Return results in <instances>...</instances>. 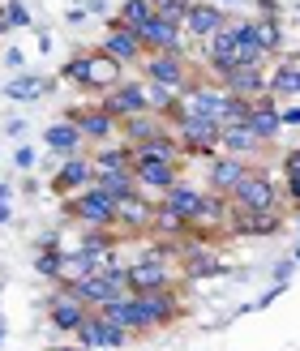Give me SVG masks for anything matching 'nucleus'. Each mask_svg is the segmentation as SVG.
Returning a JSON list of instances; mask_svg holds the SVG:
<instances>
[{"label":"nucleus","instance_id":"f257e3e1","mask_svg":"<svg viewBox=\"0 0 300 351\" xmlns=\"http://www.w3.org/2000/svg\"><path fill=\"white\" fill-rule=\"evenodd\" d=\"M65 215L78 219L82 227H116V197L112 193H103L99 184L73 193V197H65Z\"/></svg>","mask_w":300,"mask_h":351},{"label":"nucleus","instance_id":"f03ea898","mask_svg":"<svg viewBox=\"0 0 300 351\" xmlns=\"http://www.w3.org/2000/svg\"><path fill=\"white\" fill-rule=\"evenodd\" d=\"M172 137H176V146H181V154H206V159L219 154V125L215 120L176 116L172 120Z\"/></svg>","mask_w":300,"mask_h":351},{"label":"nucleus","instance_id":"7ed1b4c3","mask_svg":"<svg viewBox=\"0 0 300 351\" xmlns=\"http://www.w3.org/2000/svg\"><path fill=\"white\" fill-rule=\"evenodd\" d=\"M142 82L168 86V90L181 95L185 86L193 82V77H189V60H185V51H146V56H142Z\"/></svg>","mask_w":300,"mask_h":351},{"label":"nucleus","instance_id":"20e7f679","mask_svg":"<svg viewBox=\"0 0 300 351\" xmlns=\"http://www.w3.org/2000/svg\"><path fill=\"white\" fill-rule=\"evenodd\" d=\"M227 206H236V210H275L279 206V184L270 180V171H244V180L227 193Z\"/></svg>","mask_w":300,"mask_h":351},{"label":"nucleus","instance_id":"39448f33","mask_svg":"<svg viewBox=\"0 0 300 351\" xmlns=\"http://www.w3.org/2000/svg\"><path fill=\"white\" fill-rule=\"evenodd\" d=\"M137 317H142V335L172 326L176 317H181V295H176L172 287L150 291V295H137Z\"/></svg>","mask_w":300,"mask_h":351},{"label":"nucleus","instance_id":"423d86ee","mask_svg":"<svg viewBox=\"0 0 300 351\" xmlns=\"http://www.w3.org/2000/svg\"><path fill=\"white\" fill-rule=\"evenodd\" d=\"M154 223V197H146L142 189L116 202V232L120 236H146Z\"/></svg>","mask_w":300,"mask_h":351},{"label":"nucleus","instance_id":"0eeeda50","mask_svg":"<svg viewBox=\"0 0 300 351\" xmlns=\"http://www.w3.org/2000/svg\"><path fill=\"white\" fill-rule=\"evenodd\" d=\"M47 317H51V326H56L60 335H78V326L91 317V308H86L65 283H56V287H51V295H47Z\"/></svg>","mask_w":300,"mask_h":351},{"label":"nucleus","instance_id":"6e6552de","mask_svg":"<svg viewBox=\"0 0 300 351\" xmlns=\"http://www.w3.org/2000/svg\"><path fill=\"white\" fill-rule=\"evenodd\" d=\"M227 95L236 99H266L270 95V82H266V64H236L227 69L223 77H215Z\"/></svg>","mask_w":300,"mask_h":351},{"label":"nucleus","instance_id":"1a4fd4ad","mask_svg":"<svg viewBox=\"0 0 300 351\" xmlns=\"http://www.w3.org/2000/svg\"><path fill=\"white\" fill-rule=\"evenodd\" d=\"M133 180L146 197H163V193L181 180V163H168V159H133Z\"/></svg>","mask_w":300,"mask_h":351},{"label":"nucleus","instance_id":"9d476101","mask_svg":"<svg viewBox=\"0 0 300 351\" xmlns=\"http://www.w3.org/2000/svg\"><path fill=\"white\" fill-rule=\"evenodd\" d=\"M65 120H69V125H78L82 137H86V142H95V146L99 142H112V137L120 133V120L112 112H103V108H69Z\"/></svg>","mask_w":300,"mask_h":351},{"label":"nucleus","instance_id":"9b49d317","mask_svg":"<svg viewBox=\"0 0 300 351\" xmlns=\"http://www.w3.org/2000/svg\"><path fill=\"white\" fill-rule=\"evenodd\" d=\"M227 26V9L215 5V0H193L189 13H185V34L189 39H210V34H219Z\"/></svg>","mask_w":300,"mask_h":351},{"label":"nucleus","instance_id":"f8f14e48","mask_svg":"<svg viewBox=\"0 0 300 351\" xmlns=\"http://www.w3.org/2000/svg\"><path fill=\"white\" fill-rule=\"evenodd\" d=\"M99 108L112 112L116 120L137 116V112H150L146 108V82H120V86H112V90L99 99Z\"/></svg>","mask_w":300,"mask_h":351},{"label":"nucleus","instance_id":"ddd939ff","mask_svg":"<svg viewBox=\"0 0 300 351\" xmlns=\"http://www.w3.org/2000/svg\"><path fill=\"white\" fill-rule=\"evenodd\" d=\"M95 163H91V154H69V159L60 163V171H56V180H51V189L60 193V197H73V193H82V189H91L95 184Z\"/></svg>","mask_w":300,"mask_h":351},{"label":"nucleus","instance_id":"4468645a","mask_svg":"<svg viewBox=\"0 0 300 351\" xmlns=\"http://www.w3.org/2000/svg\"><path fill=\"white\" fill-rule=\"evenodd\" d=\"M99 51H103V56H112L116 64H142V56H146L142 39H137L129 26H120V22L108 26V39H99Z\"/></svg>","mask_w":300,"mask_h":351},{"label":"nucleus","instance_id":"2eb2a0df","mask_svg":"<svg viewBox=\"0 0 300 351\" xmlns=\"http://www.w3.org/2000/svg\"><path fill=\"white\" fill-rule=\"evenodd\" d=\"M172 287V270L168 261H154V257H137L129 266V291L133 295H150V291H163Z\"/></svg>","mask_w":300,"mask_h":351},{"label":"nucleus","instance_id":"dca6fc26","mask_svg":"<svg viewBox=\"0 0 300 351\" xmlns=\"http://www.w3.org/2000/svg\"><path fill=\"white\" fill-rule=\"evenodd\" d=\"M137 39H142L146 51H185L189 47L185 30L176 26V22H168V17H150V22L137 30Z\"/></svg>","mask_w":300,"mask_h":351},{"label":"nucleus","instance_id":"f3484780","mask_svg":"<svg viewBox=\"0 0 300 351\" xmlns=\"http://www.w3.org/2000/svg\"><path fill=\"white\" fill-rule=\"evenodd\" d=\"M206 64H210V73H215V77H223L227 69L240 64V43H236L232 26H223L219 34H210V39H206Z\"/></svg>","mask_w":300,"mask_h":351},{"label":"nucleus","instance_id":"a211bd4d","mask_svg":"<svg viewBox=\"0 0 300 351\" xmlns=\"http://www.w3.org/2000/svg\"><path fill=\"white\" fill-rule=\"evenodd\" d=\"M236 236H275L284 219H279V210H232V219H227Z\"/></svg>","mask_w":300,"mask_h":351},{"label":"nucleus","instance_id":"6ab92c4d","mask_svg":"<svg viewBox=\"0 0 300 351\" xmlns=\"http://www.w3.org/2000/svg\"><path fill=\"white\" fill-rule=\"evenodd\" d=\"M219 150L223 154H236V159H249V154L257 159V154L266 150V142H262V137L240 120V125H223L219 129Z\"/></svg>","mask_w":300,"mask_h":351},{"label":"nucleus","instance_id":"aec40b11","mask_svg":"<svg viewBox=\"0 0 300 351\" xmlns=\"http://www.w3.org/2000/svg\"><path fill=\"white\" fill-rule=\"evenodd\" d=\"M244 171H249V159H236V154H215V159H210V193H232L240 180H244Z\"/></svg>","mask_w":300,"mask_h":351},{"label":"nucleus","instance_id":"412c9836","mask_svg":"<svg viewBox=\"0 0 300 351\" xmlns=\"http://www.w3.org/2000/svg\"><path fill=\"white\" fill-rule=\"evenodd\" d=\"M65 287L73 291L86 308H103L112 295H120V287L108 283V274H103V270H99V274H82V278H73V283H65Z\"/></svg>","mask_w":300,"mask_h":351},{"label":"nucleus","instance_id":"4be33fe9","mask_svg":"<svg viewBox=\"0 0 300 351\" xmlns=\"http://www.w3.org/2000/svg\"><path fill=\"white\" fill-rule=\"evenodd\" d=\"M244 125H249L262 142H275L279 133H284V116H279V103L266 95V99H253V108H249V116H244Z\"/></svg>","mask_w":300,"mask_h":351},{"label":"nucleus","instance_id":"5701e85b","mask_svg":"<svg viewBox=\"0 0 300 351\" xmlns=\"http://www.w3.org/2000/svg\"><path fill=\"white\" fill-rule=\"evenodd\" d=\"M95 313H99V317H108V322H116V326H125L133 339L142 335V317H137V295H133V291L112 295V300L103 304V308H95Z\"/></svg>","mask_w":300,"mask_h":351},{"label":"nucleus","instance_id":"b1692460","mask_svg":"<svg viewBox=\"0 0 300 351\" xmlns=\"http://www.w3.org/2000/svg\"><path fill=\"white\" fill-rule=\"evenodd\" d=\"M159 206L163 210H172V215H181L189 227H193V215H198V206H202V189H193V184H185V180H176L163 197H159Z\"/></svg>","mask_w":300,"mask_h":351},{"label":"nucleus","instance_id":"393cba45","mask_svg":"<svg viewBox=\"0 0 300 351\" xmlns=\"http://www.w3.org/2000/svg\"><path fill=\"white\" fill-rule=\"evenodd\" d=\"M120 73H125V64H116L112 56H103V51L95 47V51H91V82H86V90H99V95H108L112 86H120V82H125Z\"/></svg>","mask_w":300,"mask_h":351},{"label":"nucleus","instance_id":"a878e982","mask_svg":"<svg viewBox=\"0 0 300 351\" xmlns=\"http://www.w3.org/2000/svg\"><path fill=\"white\" fill-rule=\"evenodd\" d=\"M159 133H163V116H154V112H137V116L120 120V137H125L129 146L150 142V137H159Z\"/></svg>","mask_w":300,"mask_h":351},{"label":"nucleus","instance_id":"bb28decb","mask_svg":"<svg viewBox=\"0 0 300 351\" xmlns=\"http://www.w3.org/2000/svg\"><path fill=\"white\" fill-rule=\"evenodd\" d=\"M43 142H47V150H56V154H82V146H86V137H82V129L78 125H69V120H60V125H47V133H43Z\"/></svg>","mask_w":300,"mask_h":351},{"label":"nucleus","instance_id":"cd10ccee","mask_svg":"<svg viewBox=\"0 0 300 351\" xmlns=\"http://www.w3.org/2000/svg\"><path fill=\"white\" fill-rule=\"evenodd\" d=\"M270 99H284V95H300V60H279L270 73Z\"/></svg>","mask_w":300,"mask_h":351},{"label":"nucleus","instance_id":"c85d7f7f","mask_svg":"<svg viewBox=\"0 0 300 351\" xmlns=\"http://www.w3.org/2000/svg\"><path fill=\"white\" fill-rule=\"evenodd\" d=\"M91 163H95V171L133 167V146H129V142H120V146H112V142H99V150L91 154Z\"/></svg>","mask_w":300,"mask_h":351},{"label":"nucleus","instance_id":"c756f323","mask_svg":"<svg viewBox=\"0 0 300 351\" xmlns=\"http://www.w3.org/2000/svg\"><path fill=\"white\" fill-rule=\"evenodd\" d=\"M185 257V274L189 278H206V274H223V261H219V253H206L202 244H193L189 253H181Z\"/></svg>","mask_w":300,"mask_h":351},{"label":"nucleus","instance_id":"7c9ffc66","mask_svg":"<svg viewBox=\"0 0 300 351\" xmlns=\"http://www.w3.org/2000/svg\"><path fill=\"white\" fill-rule=\"evenodd\" d=\"M95 184L103 193H112V197H129V193H137V180H133V167H116V171H99L95 176Z\"/></svg>","mask_w":300,"mask_h":351},{"label":"nucleus","instance_id":"2f4dec72","mask_svg":"<svg viewBox=\"0 0 300 351\" xmlns=\"http://www.w3.org/2000/svg\"><path fill=\"white\" fill-rule=\"evenodd\" d=\"M116 236H120L116 227H82V240H78V249L108 257V253H112V244H116Z\"/></svg>","mask_w":300,"mask_h":351},{"label":"nucleus","instance_id":"473e14b6","mask_svg":"<svg viewBox=\"0 0 300 351\" xmlns=\"http://www.w3.org/2000/svg\"><path fill=\"white\" fill-rule=\"evenodd\" d=\"M150 17H154V9H150V0H125V5L116 9V17H112V22H120V26H129V30L137 34V30H142V26L150 22Z\"/></svg>","mask_w":300,"mask_h":351},{"label":"nucleus","instance_id":"72a5a7b5","mask_svg":"<svg viewBox=\"0 0 300 351\" xmlns=\"http://www.w3.org/2000/svg\"><path fill=\"white\" fill-rule=\"evenodd\" d=\"M51 77H13V82H5V95L9 99H39V95H47L51 90Z\"/></svg>","mask_w":300,"mask_h":351},{"label":"nucleus","instance_id":"f704fd0d","mask_svg":"<svg viewBox=\"0 0 300 351\" xmlns=\"http://www.w3.org/2000/svg\"><path fill=\"white\" fill-rule=\"evenodd\" d=\"M60 266H65V249H39L34 253V274L47 283H60Z\"/></svg>","mask_w":300,"mask_h":351},{"label":"nucleus","instance_id":"c9c22d12","mask_svg":"<svg viewBox=\"0 0 300 351\" xmlns=\"http://www.w3.org/2000/svg\"><path fill=\"white\" fill-rule=\"evenodd\" d=\"M253 22H257V43L266 47V56H275L284 47V22L279 17H253Z\"/></svg>","mask_w":300,"mask_h":351},{"label":"nucleus","instance_id":"e433bc0d","mask_svg":"<svg viewBox=\"0 0 300 351\" xmlns=\"http://www.w3.org/2000/svg\"><path fill=\"white\" fill-rule=\"evenodd\" d=\"M60 77L86 90V82H91V51H78V56H69V60L60 64Z\"/></svg>","mask_w":300,"mask_h":351},{"label":"nucleus","instance_id":"4c0bfd02","mask_svg":"<svg viewBox=\"0 0 300 351\" xmlns=\"http://www.w3.org/2000/svg\"><path fill=\"white\" fill-rule=\"evenodd\" d=\"M150 232H163V236H189V223L181 215H172V210H163L154 202V223H150Z\"/></svg>","mask_w":300,"mask_h":351},{"label":"nucleus","instance_id":"58836bf2","mask_svg":"<svg viewBox=\"0 0 300 351\" xmlns=\"http://www.w3.org/2000/svg\"><path fill=\"white\" fill-rule=\"evenodd\" d=\"M189 5H193V0H150L154 17H168V22H176L181 30H185V13H189Z\"/></svg>","mask_w":300,"mask_h":351},{"label":"nucleus","instance_id":"ea45409f","mask_svg":"<svg viewBox=\"0 0 300 351\" xmlns=\"http://www.w3.org/2000/svg\"><path fill=\"white\" fill-rule=\"evenodd\" d=\"M99 330H103V317L91 308V317H86L82 326H78V347H86V351H95V347H103V339H99Z\"/></svg>","mask_w":300,"mask_h":351},{"label":"nucleus","instance_id":"a19ab883","mask_svg":"<svg viewBox=\"0 0 300 351\" xmlns=\"http://www.w3.org/2000/svg\"><path fill=\"white\" fill-rule=\"evenodd\" d=\"M99 339H103V347H108V351H120V347H129V330L125 326H116V322H108V317H103V330H99Z\"/></svg>","mask_w":300,"mask_h":351},{"label":"nucleus","instance_id":"79ce46f5","mask_svg":"<svg viewBox=\"0 0 300 351\" xmlns=\"http://www.w3.org/2000/svg\"><path fill=\"white\" fill-rule=\"evenodd\" d=\"M0 9H5V17H9V26H13V30L30 26V9L22 5V0H5V5H0Z\"/></svg>","mask_w":300,"mask_h":351},{"label":"nucleus","instance_id":"37998d69","mask_svg":"<svg viewBox=\"0 0 300 351\" xmlns=\"http://www.w3.org/2000/svg\"><path fill=\"white\" fill-rule=\"evenodd\" d=\"M240 43V64H266V47L257 39H236Z\"/></svg>","mask_w":300,"mask_h":351},{"label":"nucleus","instance_id":"c03bdc74","mask_svg":"<svg viewBox=\"0 0 300 351\" xmlns=\"http://www.w3.org/2000/svg\"><path fill=\"white\" fill-rule=\"evenodd\" d=\"M292 274H296V257H284V261H279V266H275V283H292Z\"/></svg>","mask_w":300,"mask_h":351},{"label":"nucleus","instance_id":"a18cd8bd","mask_svg":"<svg viewBox=\"0 0 300 351\" xmlns=\"http://www.w3.org/2000/svg\"><path fill=\"white\" fill-rule=\"evenodd\" d=\"M284 171L288 176H300V150H288L284 154Z\"/></svg>","mask_w":300,"mask_h":351},{"label":"nucleus","instance_id":"49530a36","mask_svg":"<svg viewBox=\"0 0 300 351\" xmlns=\"http://www.w3.org/2000/svg\"><path fill=\"white\" fill-rule=\"evenodd\" d=\"M284 193H288V202H296V206H300V176H288Z\"/></svg>","mask_w":300,"mask_h":351},{"label":"nucleus","instance_id":"de8ad7c7","mask_svg":"<svg viewBox=\"0 0 300 351\" xmlns=\"http://www.w3.org/2000/svg\"><path fill=\"white\" fill-rule=\"evenodd\" d=\"M13 163H17V167H34V150H30V146H22V150L13 154Z\"/></svg>","mask_w":300,"mask_h":351},{"label":"nucleus","instance_id":"09e8293b","mask_svg":"<svg viewBox=\"0 0 300 351\" xmlns=\"http://www.w3.org/2000/svg\"><path fill=\"white\" fill-rule=\"evenodd\" d=\"M279 116H284V129L288 125H300V108H279Z\"/></svg>","mask_w":300,"mask_h":351},{"label":"nucleus","instance_id":"8fccbe9b","mask_svg":"<svg viewBox=\"0 0 300 351\" xmlns=\"http://www.w3.org/2000/svg\"><path fill=\"white\" fill-rule=\"evenodd\" d=\"M257 9L262 17H279V0H257Z\"/></svg>","mask_w":300,"mask_h":351},{"label":"nucleus","instance_id":"3c124183","mask_svg":"<svg viewBox=\"0 0 300 351\" xmlns=\"http://www.w3.org/2000/svg\"><path fill=\"white\" fill-rule=\"evenodd\" d=\"M82 5H86V13H103V9H108L103 0H82Z\"/></svg>","mask_w":300,"mask_h":351},{"label":"nucleus","instance_id":"603ef678","mask_svg":"<svg viewBox=\"0 0 300 351\" xmlns=\"http://www.w3.org/2000/svg\"><path fill=\"white\" fill-rule=\"evenodd\" d=\"M9 219H13V206H9L5 197H0V223H9Z\"/></svg>","mask_w":300,"mask_h":351},{"label":"nucleus","instance_id":"864d4df0","mask_svg":"<svg viewBox=\"0 0 300 351\" xmlns=\"http://www.w3.org/2000/svg\"><path fill=\"white\" fill-rule=\"evenodd\" d=\"M13 26H9V17H5V9H0V34H9Z\"/></svg>","mask_w":300,"mask_h":351},{"label":"nucleus","instance_id":"5fc2aeb1","mask_svg":"<svg viewBox=\"0 0 300 351\" xmlns=\"http://www.w3.org/2000/svg\"><path fill=\"white\" fill-rule=\"evenodd\" d=\"M47 351H86V347H47Z\"/></svg>","mask_w":300,"mask_h":351},{"label":"nucleus","instance_id":"6e6d98bb","mask_svg":"<svg viewBox=\"0 0 300 351\" xmlns=\"http://www.w3.org/2000/svg\"><path fill=\"white\" fill-rule=\"evenodd\" d=\"M0 347H5V317H0Z\"/></svg>","mask_w":300,"mask_h":351},{"label":"nucleus","instance_id":"4d7b16f0","mask_svg":"<svg viewBox=\"0 0 300 351\" xmlns=\"http://www.w3.org/2000/svg\"><path fill=\"white\" fill-rule=\"evenodd\" d=\"M215 5H223V9H227V5H236V0H215Z\"/></svg>","mask_w":300,"mask_h":351},{"label":"nucleus","instance_id":"13d9d810","mask_svg":"<svg viewBox=\"0 0 300 351\" xmlns=\"http://www.w3.org/2000/svg\"><path fill=\"white\" fill-rule=\"evenodd\" d=\"M95 351H108V347H95Z\"/></svg>","mask_w":300,"mask_h":351}]
</instances>
